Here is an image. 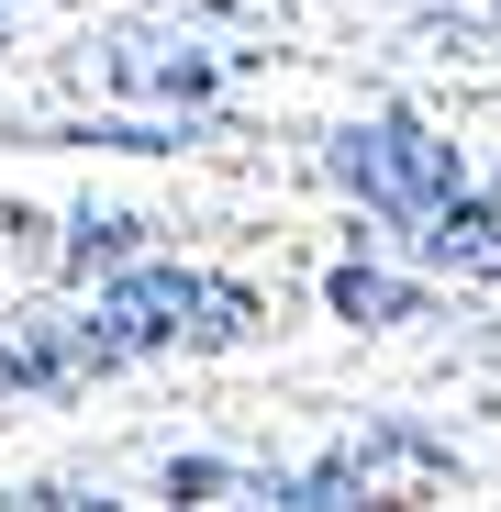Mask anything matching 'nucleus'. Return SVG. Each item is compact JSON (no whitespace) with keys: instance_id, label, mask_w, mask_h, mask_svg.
Returning a JSON list of instances; mask_svg holds the SVG:
<instances>
[{"instance_id":"nucleus-1","label":"nucleus","mask_w":501,"mask_h":512,"mask_svg":"<svg viewBox=\"0 0 501 512\" xmlns=\"http://www.w3.org/2000/svg\"><path fill=\"white\" fill-rule=\"evenodd\" d=\"M234 334H257V301L234 279H190V268H145L112 290L101 312V346H234Z\"/></svg>"},{"instance_id":"nucleus-2","label":"nucleus","mask_w":501,"mask_h":512,"mask_svg":"<svg viewBox=\"0 0 501 512\" xmlns=\"http://www.w3.org/2000/svg\"><path fill=\"white\" fill-rule=\"evenodd\" d=\"M334 167L379 201V212H401V223H424L446 190H457V145H435L412 112H390V123H368V134H346L334 145Z\"/></svg>"},{"instance_id":"nucleus-3","label":"nucleus","mask_w":501,"mask_h":512,"mask_svg":"<svg viewBox=\"0 0 501 512\" xmlns=\"http://www.w3.org/2000/svg\"><path fill=\"white\" fill-rule=\"evenodd\" d=\"M112 90H134V101H212V56H179V45H145V34H123L112 56Z\"/></svg>"},{"instance_id":"nucleus-4","label":"nucleus","mask_w":501,"mask_h":512,"mask_svg":"<svg viewBox=\"0 0 501 512\" xmlns=\"http://www.w3.org/2000/svg\"><path fill=\"white\" fill-rule=\"evenodd\" d=\"M334 312H346V323H412L424 290H401V279H379V268H334Z\"/></svg>"},{"instance_id":"nucleus-5","label":"nucleus","mask_w":501,"mask_h":512,"mask_svg":"<svg viewBox=\"0 0 501 512\" xmlns=\"http://www.w3.org/2000/svg\"><path fill=\"white\" fill-rule=\"evenodd\" d=\"M134 245H145L134 212H90V223H78V245H67V268H112V256H134Z\"/></svg>"},{"instance_id":"nucleus-6","label":"nucleus","mask_w":501,"mask_h":512,"mask_svg":"<svg viewBox=\"0 0 501 512\" xmlns=\"http://www.w3.org/2000/svg\"><path fill=\"white\" fill-rule=\"evenodd\" d=\"M190 23H234V34H290V0H167Z\"/></svg>"}]
</instances>
